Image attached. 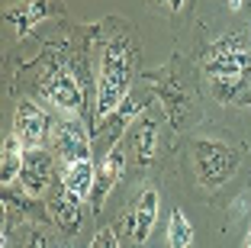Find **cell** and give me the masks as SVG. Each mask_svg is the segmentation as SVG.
I'll return each instance as SVG.
<instances>
[{
	"label": "cell",
	"mask_w": 251,
	"mask_h": 248,
	"mask_svg": "<svg viewBox=\"0 0 251 248\" xmlns=\"http://www.w3.org/2000/svg\"><path fill=\"white\" fill-rule=\"evenodd\" d=\"M193 168H197V177L203 181V187H222L232 177V171L238 168V155L235 148L222 145V142L200 139L193 145Z\"/></svg>",
	"instance_id": "cell-3"
},
{
	"label": "cell",
	"mask_w": 251,
	"mask_h": 248,
	"mask_svg": "<svg viewBox=\"0 0 251 248\" xmlns=\"http://www.w3.org/2000/svg\"><path fill=\"white\" fill-rule=\"evenodd\" d=\"M155 145H158V129L151 119H142V123L132 126V148L135 155H139L142 165H148V161L155 158Z\"/></svg>",
	"instance_id": "cell-12"
},
{
	"label": "cell",
	"mask_w": 251,
	"mask_h": 248,
	"mask_svg": "<svg viewBox=\"0 0 251 248\" xmlns=\"http://www.w3.org/2000/svg\"><path fill=\"white\" fill-rule=\"evenodd\" d=\"M94 184H97V171L90 165V158H77V161H68L65 165V177H61V187L68 193H74L77 200H87L94 193Z\"/></svg>",
	"instance_id": "cell-7"
},
{
	"label": "cell",
	"mask_w": 251,
	"mask_h": 248,
	"mask_svg": "<svg viewBox=\"0 0 251 248\" xmlns=\"http://www.w3.org/2000/svg\"><path fill=\"white\" fill-rule=\"evenodd\" d=\"M155 216H158V193L148 187L145 193L139 197V203H135L132 219H129V232H132L135 242L148 239V232H151V226H155Z\"/></svg>",
	"instance_id": "cell-10"
},
{
	"label": "cell",
	"mask_w": 251,
	"mask_h": 248,
	"mask_svg": "<svg viewBox=\"0 0 251 248\" xmlns=\"http://www.w3.org/2000/svg\"><path fill=\"white\" fill-rule=\"evenodd\" d=\"M229 7H232V10H238V7H242V0H232V3H229Z\"/></svg>",
	"instance_id": "cell-17"
},
{
	"label": "cell",
	"mask_w": 251,
	"mask_h": 248,
	"mask_svg": "<svg viewBox=\"0 0 251 248\" xmlns=\"http://www.w3.org/2000/svg\"><path fill=\"white\" fill-rule=\"evenodd\" d=\"M123 168H126V155H123V148H113V152L103 158L100 171H97V184H94V193H90V197H94V206L103 203V197L113 190V184L119 181Z\"/></svg>",
	"instance_id": "cell-9"
},
{
	"label": "cell",
	"mask_w": 251,
	"mask_h": 248,
	"mask_svg": "<svg viewBox=\"0 0 251 248\" xmlns=\"http://www.w3.org/2000/svg\"><path fill=\"white\" fill-rule=\"evenodd\" d=\"M206 71L216 81H232V78H245L251 71V42L245 36H226L216 45H209L206 52Z\"/></svg>",
	"instance_id": "cell-2"
},
{
	"label": "cell",
	"mask_w": 251,
	"mask_h": 248,
	"mask_svg": "<svg viewBox=\"0 0 251 248\" xmlns=\"http://www.w3.org/2000/svg\"><path fill=\"white\" fill-rule=\"evenodd\" d=\"M242 248H251V229H248V235H245V242H242Z\"/></svg>",
	"instance_id": "cell-16"
},
{
	"label": "cell",
	"mask_w": 251,
	"mask_h": 248,
	"mask_svg": "<svg viewBox=\"0 0 251 248\" xmlns=\"http://www.w3.org/2000/svg\"><path fill=\"white\" fill-rule=\"evenodd\" d=\"M13 136H20V142L26 148H42L45 139L52 136V123L36 103L23 100L13 113Z\"/></svg>",
	"instance_id": "cell-5"
},
{
	"label": "cell",
	"mask_w": 251,
	"mask_h": 248,
	"mask_svg": "<svg viewBox=\"0 0 251 248\" xmlns=\"http://www.w3.org/2000/svg\"><path fill=\"white\" fill-rule=\"evenodd\" d=\"M42 97L52 103V107L58 110L65 119H77L81 103H84L81 84L74 81V74L68 71V68H55V71L42 81Z\"/></svg>",
	"instance_id": "cell-4"
},
{
	"label": "cell",
	"mask_w": 251,
	"mask_h": 248,
	"mask_svg": "<svg viewBox=\"0 0 251 248\" xmlns=\"http://www.w3.org/2000/svg\"><path fill=\"white\" fill-rule=\"evenodd\" d=\"M90 248H119L116 235H113V229H100V232L94 235V242H90Z\"/></svg>",
	"instance_id": "cell-15"
},
{
	"label": "cell",
	"mask_w": 251,
	"mask_h": 248,
	"mask_svg": "<svg viewBox=\"0 0 251 248\" xmlns=\"http://www.w3.org/2000/svg\"><path fill=\"white\" fill-rule=\"evenodd\" d=\"M49 174H52V158L42 148H26V158H23V168H20L23 187L29 193H42L49 187Z\"/></svg>",
	"instance_id": "cell-6"
},
{
	"label": "cell",
	"mask_w": 251,
	"mask_h": 248,
	"mask_svg": "<svg viewBox=\"0 0 251 248\" xmlns=\"http://www.w3.org/2000/svg\"><path fill=\"white\" fill-rule=\"evenodd\" d=\"M52 139L55 148L65 155L68 161H77V158H90V145H87V136L77 129V123H58L52 126Z\"/></svg>",
	"instance_id": "cell-8"
},
{
	"label": "cell",
	"mask_w": 251,
	"mask_h": 248,
	"mask_svg": "<svg viewBox=\"0 0 251 248\" xmlns=\"http://www.w3.org/2000/svg\"><path fill=\"white\" fill-rule=\"evenodd\" d=\"M23 142H20V136H7L3 139V168H0V177L3 181H16L20 177V168H23V158H26V152H23Z\"/></svg>",
	"instance_id": "cell-13"
},
{
	"label": "cell",
	"mask_w": 251,
	"mask_h": 248,
	"mask_svg": "<svg viewBox=\"0 0 251 248\" xmlns=\"http://www.w3.org/2000/svg\"><path fill=\"white\" fill-rule=\"evenodd\" d=\"M77 203H81V200L74 197V193H68L65 187H61V193L52 200L49 210H52V219L61 226V232H74V229L81 226V206Z\"/></svg>",
	"instance_id": "cell-11"
},
{
	"label": "cell",
	"mask_w": 251,
	"mask_h": 248,
	"mask_svg": "<svg viewBox=\"0 0 251 248\" xmlns=\"http://www.w3.org/2000/svg\"><path fill=\"white\" fill-rule=\"evenodd\" d=\"M132 78V49L126 39H113L100 58V78H97V116L103 119L126 100Z\"/></svg>",
	"instance_id": "cell-1"
},
{
	"label": "cell",
	"mask_w": 251,
	"mask_h": 248,
	"mask_svg": "<svg viewBox=\"0 0 251 248\" xmlns=\"http://www.w3.org/2000/svg\"><path fill=\"white\" fill-rule=\"evenodd\" d=\"M168 245H171V248H190V245H193V226H190V219H187L180 210L171 213V222H168Z\"/></svg>",
	"instance_id": "cell-14"
}]
</instances>
